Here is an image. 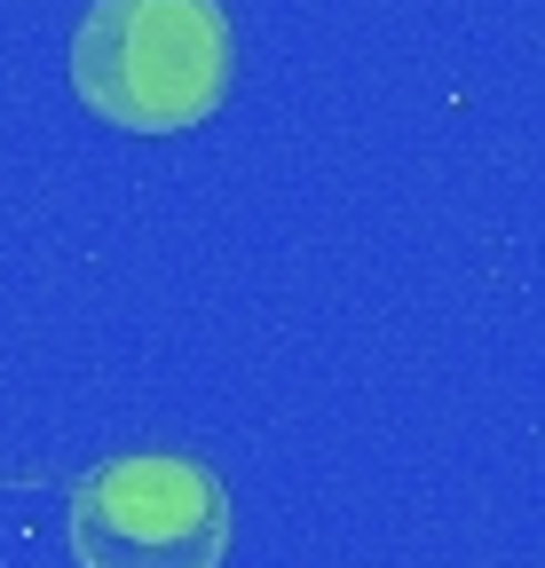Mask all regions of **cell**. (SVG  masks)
<instances>
[{"mask_svg":"<svg viewBox=\"0 0 545 568\" xmlns=\"http://www.w3.org/2000/svg\"><path fill=\"white\" fill-rule=\"evenodd\" d=\"M63 545L80 568H222L230 489L190 450H127L72 481Z\"/></svg>","mask_w":545,"mask_h":568,"instance_id":"cell-2","label":"cell"},{"mask_svg":"<svg viewBox=\"0 0 545 568\" xmlns=\"http://www.w3.org/2000/svg\"><path fill=\"white\" fill-rule=\"evenodd\" d=\"M238 40L222 0H88L72 95L119 134H190L230 95Z\"/></svg>","mask_w":545,"mask_h":568,"instance_id":"cell-1","label":"cell"}]
</instances>
